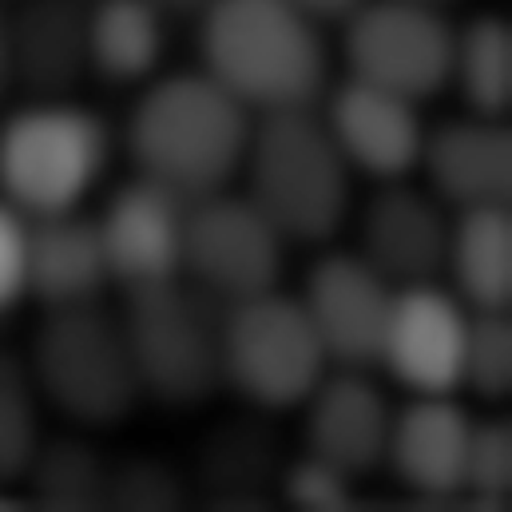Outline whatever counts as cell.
<instances>
[{"mask_svg": "<svg viewBox=\"0 0 512 512\" xmlns=\"http://www.w3.org/2000/svg\"><path fill=\"white\" fill-rule=\"evenodd\" d=\"M255 116L203 68L163 72L143 84L124 124V147L139 179L203 199L223 191L247 155Z\"/></svg>", "mask_w": 512, "mask_h": 512, "instance_id": "1", "label": "cell"}, {"mask_svg": "<svg viewBox=\"0 0 512 512\" xmlns=\"http://www.w3.org/2000/svg\"><path fill=\"white\" fill-rule=\"evenodd\" d=\"M199 24V68L251 116L318 108L330 76L322 24L294 0H211Z\"/></svg>", "mask_w": 512, "mask_h": 512, "instance_id": "2", "label": "cell"}, {"mask_svg": "<svg viewBox=\"0 0 512 512\" xmlns=\"http://www.w3.org/2000/svg\"><path fill=\"white\" fill-rule=\"evenodd\" d=\"M239 175L247 199L286 243H330L354 207V171L318 108L266 112L251 128Z\"/></svg>", "mask_w": 512, "mask_h": 512, "instance_id": "3", "label": "cell"}, {"mask_svg": "<svg viewBox=\"0 0 512 512\" xmlns=\"http://www.w3.org/2000/svg\"><path fill=\"white\" fill-rule=\"evenodd\" d=\"M112 128L72 96L28 100L0 124V199L24 219L76 211L112 163Z\"/></svg>", "mask_w": 512, "mask_h": 512, "instance_id": "4", "label": "cell"}, {"mask_svg": "<svg viewBox=\"0 0 512 512\" xmlns=\"http://www.w3.org/2000/svg\"><path fill=\"white\" fill-rule=\"evenodd\" d=\"M124 338L143 397L163 405H199L223 385V306L187 278L124 290Z\"/></svg>", "mask_w": 512, "mask_h": 512, "instance_id": "5", "label": "cell"}, {"mask_svg": "<svg viewBox=\"0 0 512 512\" xmlns=\"http://www.w3.org/2000/svg\"><path fill=\"white\" fill-rule=\"evenodd\" d=\"M28 370L40 397L84 429L120 425L143 397L124 326L100 302L48 310L32 338Z\"/></svg>", "mask_w": 512, "mask_h": 512, "instance_id": "6", "label": "cell"}, {"mask_svg": "<svg viewBox=\"0 0 512 512\" xmlns=\"http://www.w3.org/2000/svg\"><path fill=\"white\" fill-rule=\"evenodd\" d=\"M223 385L247 405L282 413L298 409L330 370V358L298 298L278 286L223 306Z\"/></svg>", "mask_w": 512, "mask_h": 512, "instance_id": "7", "label": "cell"}, {"mask_svg": "<svg viewBox=\"0 0 512 512\" xmlns=\"http://www.w3.org/2000/svg\"><path fill=\"white\" fill-rule=\"evenodd\" d=\"M342 24V52L354 80L413 104L449 88L453 24L441 8L413 0H362Z\"/></svg>", "mask_w": 512, "mask_h": 512, "instance_id": "8", "label": "cell"}, {"mask_svg": "<svg viewBox=\"0 0 512 512\" xmlns=\"http://www.w3.org/2000/svg\"><path fill=\"white\" fill-rule=\"evenodd\" d=\"M286 247L290 243L243 191L223 187L187 203L183 278L219 306L274 290L282 282Z\"/></svg>", "mask_w": 512, "mask_h": 512, "instance_id": "9", "label": "cell"}, {"mask_svg": "<svg viewBox=\"0 0 512 512\" xmlns=\"http://www.w3.org/2000/svg\"><path fill=\"white\" fill-rule=\"evenodd\" d=\"M469 314L473 310L441 282L397 286L374 366L409 393H457Z\"/></svg>", "mask_w": 512, "mask_h": 512, "instance_id": "10", "label": "cell"}, {"mask_svg": "<svg viewBox=\"0 0 512 512\" xmlns=\"http://www.w3.org/2000/svg\"><path fill=\"white\" fill-rule=\"evenodd\" d=\"M393 290L358 251H326L302 282V310L330 358V366L370 370L378 362Z\"/></svg>", "mask_w": 512, "mask_h": 512, "instance_id": "11", "label": "cell"}, {"mask_svg": "<svg viewBox=\"0 0 512 512\" xmlns=\"http://www.w3.org/2000/svg\"><path fill=\"white\" fill-rule=\"evenodd\" d=\"M108 274L120 290L159 286L183 278V239H187V199L151 183L131 179L108 195L96 215Z\"/></svg>", "mask_w": 512, "mask_h": 512, "instance_id": "12", "label": "cell"}, {"mask_svg": "<svg viewBox=\"0 0 512 512\" xmlns=\"http://www.w3.org/2000/svg\"><path fill=\"white\" fill-rule=\"evenodd\" d=\"M318 104L322 124L354 175H366L374 183H397L417 171L425 143L421 104L354 76L322 92Z\"/></svg>", "mask_w": 512, "mask_h": 512, "instance_id": "13", "label": "cell"}, {"mask_svg": "<svg viewBox=\"0 0 512 512\" xmlns=\"http://www.w3.org/2000/svg\"><path fill=\"white\" fill-rule=\"evenodd\" d=\"M298 409L310 457L334 465L354 481L385 465L393 405L366 370L330 366Z\"/></svg>", "mask_w": 512, "mask_h": 512, "instance_id": "14", "label": "cell"}, {"mask_svg": "<svg viewBox=\"0 0 512 512\" xmlns=\"http://www.w3.org/2000/svg\"><path fill=\"white\" fill-rule=\"evenodd\" d=\"M449 223L441 199L405 179L382 183L358 219V255L366 258L389 286L437 282L445 270Z\"/></svg>", "mask_w": 512, "mask_h": 512, "instance_id": "15", "label": "cell"}, {"mask_svg": "<svg viewBox=\"0 0 512 512\" xmlns=\"http://www.w3.org/2000/svg\"><path fill=\"white\" fill-rule=\"evenodd\" d=\"M429 195L449 211L509 207L512 195V139L497 116H453L425 128L421 163Z\"/></svg>", "mask_w": 512, "mask_h": 512, "instance_id": "16", "label": "cell"}, {"mask_svg": "<svg viewBox=\"0 0 512 512\" xmlns=\"http://www.w3.org/2000/svg\"><path fill=\"white\" fill-rule=\"evenodd\" d=\"M473 421L453 393H413L405 409H393L385 465L421 501H453L465 485Z\"/></svg>", "mask_w": 512, "mask_h": 512, "instance_id": "17", "label": "cell"}, {"mask_svg": "<svg viewBox=\"0 0 512 512\" xmlns=\"http://www.w3.org/2000/svg\"><path fill=\"white\" fill-rule=\"evenodd\" d=\"M12 84L32 100L72 96L88 76V4L84 0H16L4 16Z\"/></svg>", "mask_w": 512, "mask_h": 512, "instance_id": "18", "label": "cell"}, {"mask_svg": "<svg viewBox=\"0 0 512 512\" xmlns=\"http://www.w3.org/2000/svg\"><path fill=\"white\" fill-rule=\"evenodd\" d=\"M112 286L96 215L56 211L28 219V298L44 310L100 302Z\"/></svg>", "mask_w": 512, "mask_h": 512, "instance_id": "19", "label": "cell"}, {"mask_svg": "<svg viewBox=\"0 0 512 512\" xmlns=\"http://www.w3.org/2000/svg\"><path fill=\"white\" fill-rule=\"evenodd\" d=\"M171 20L151 0L88 4V72L104 84H147L167 56Z\"/></svg>", "mask_w": 512, "mask_h": 512, "instance_id": "20", "label": "cell"}, {"mask_svg": "<svg viewBox=\"0 0 512 512\" xmlns=\"http://www.w3.org/2000/svg\"><path fill=\"white\" fill-rule=\"evenodd\" d=\"M453 294L469 310H509L512 298V219L509 207L453 211L445 270Z\"/></svg>", "mask_w": 512, "mask_h": 512, "instance_id": "21", "label": "cell"}, {"mask_svg": "<svg viewBox=\"0 0 512 512\" xmlns=\"http://www.w3.org/2000/svg\"><path fill=\"white\" fill-rule=\"evenodd\" d=\"M449 88L465 100V112L505 120L512 104V24L497 12H481L453 28Z\"/></svg>", "mask_w": 512, "mask_h": 512, "instance_id": "22", "label": "cell"}, {"mask_svg": "<svg viewBox=\"0 0 512 512\" xmlns=\"http://www.w3.org/2000/svg\"><path fill=\"white\" fill-rule=\"evenodd\" d=\"M40 389L28 358L0 350V481L28 477L44 437H40Z\"/></svg>", "mask_w": 512, "mask_h": 512, "instance_id": "23", "label": "cell"}, {"mask_svg": "<svg viewBox=\"0 0 512 512\" xmlns=\"http://www.w3.org/2000/svg\"><path fill=\"white\" fill-rule=\"evenodd\" d=\"M461 389L481 401H505L512 389V326L509 310H473L465 338Z\"/></svg>", "mask_w": 512, "mask_h": 512, "instance_id": "24", "label": "cell"}, {"mask_svg": "<svg viewBox=\"0 0 512 512\" xmlns=\"http://www.w3.org/2000/svg\"><path fill=\"white\" fill-rule=\"evenodd\" d=\"M461 497H473L485 509H501L512 497V429L501 417L473 421L469 461Z\"/></svg>", "mask_w": 512, "mask_h": 512, "instance_id": "25", "label": "cell"}, {"mask_svg": "<svg viewBox=\"0 0 512 512\" xmlns=\"http://www.w3.org/2000/svg\"><path fill=\"white\" fill-rule=\"evenodd\" d=\"M282 493L298 509H346L354 501V477H346L334 465L306 453L302 461L290 465V473L282 481Z\"/></svg>", "mask_w": 512, "mask_h": 512, "instance_id": "26", "label": "cell"}, {"mask_svg": "<svg viewBox=\"0 0 512 512\" xmlns=\"http://www.w3.org/2000/svg\"><path fill=\"white\" fill-rule=\"evenodd\" d=\"M28 298V219L0 199V314Z\"/></svg>", "mask_w": 512, "mask_h": 512, "instance_id": "27", "label": "cell"}, {"mask_svg": "<svg viewBox=\"0 0 512 512\" xmlns=\"http://www.w3.org/2000/svg\"><path fill=\"white\" fill-rule=\"evenodd\" d=\"M306 16H314L318 24H326V20H346L362 0H294Z\"/></svg>", "mask_w": 512, "mask_h": 512, "instance_id": "28", "label": "cell"}, {"mask_svg": "<svg viewBox=\"0 0 512 512\" xmlns=\"http://www.w3.org/2000/svg\"><path fill=\"white\" fill-rule=\"evenodd\" d=\"M151 4L175 24V20H199V16L207 12L211 0H151Z\"/></svg>", "mask_w": 512, "mask_h": 512, "instance_id": "29", "label": "cell"}, {"mask_svg": "<svg viewBox=\"0 0 512 512\" xmlns=\"http://www.w3.org/2000/svg\"><path fill=\"white\" fill-rule=\"evenodd\" d=\"M12 88V64H8V32H4V16H0V96Z\"/></svg>", "mask_w": 512, "mask_h": 512, "instance_id": "30", "label": "cell"}, {"mask_svg": "<svg viewBox=\"0 0 512 512\" xmlns=\"http://www.w3.org/2000/svg\"><path fill=\"white\" fill-rule=\"evenodd\" d=\"M413 4H429V8H441V12H445V8L457 4V0H413Z\"/></svg>", "mask_w": 512, "mask_h": 512, "instance_id": "31", "label": "cell"}, {"mask_svg": "<svg viewBox=\"0 0 512 512\" xmlns=\"http://www.w3.org/2000/svg\"><path fill=\"white\" fill-rule=\"evenodd\" d=\"M0 4H4V0H0Z\"/></svg>", "mask_w": 512, "mask_h": 512, "instance_id": "32", "label": "cell"}]
</instances>
